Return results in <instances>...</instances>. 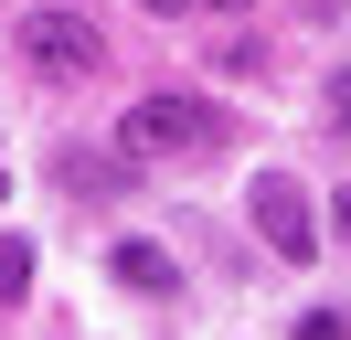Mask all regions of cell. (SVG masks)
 <instances>
[{
  "mask_svg": "<svg viewBox=\"0 0 351 340\" xmlns=\"http://www.w3.org/2000/svg\"><path fill=\"white\" fill-rule=\"evenodd\" d=\"M202 149H223V106H202V96H138L128 117H117V160H202Z\"/></svg>",
  "mask_w": 351,
  "mask_h": 340,
  "instance_id": "obj_1",
  "label": "cell"
},
{
  "mask_svg": "<svg viewBox=\"0 0 351 340\" xmlns=\"http://www.w3.org/2000/svg\"><path fill=\"white\" fill-rule=\"evenodd\" d=\"M22 64L43 85H86V75H107V32L64 0H43V11H22Z\"/></svg>",
  "mask_w": 351,
  "mask_h": 340,
  "instance_id": "obj_2",
  "label": "cell"
},
{
  "mask_svg": "<svg viewBox=\"0 0 351 340\" xmlns=\"http://www.w3.org/2000/svg\"><path fill=\"white\" fill-rule=\"evenodd\" d=\"M245 223H256V245L277 255V266H308V255H319V223H308V191L287 181V170H256V181H245Z\"/></svg>",
  "mask_w": 351,
  "mask_h": 340,
  "instance_id": "obj_3",
  "label": "cell"
},
{
  "mask_svg": "<svg viewBox=\"0 0 351 340\" xmlns=\"http://www.w3.org/2000/svg\"><path fill=\"white\" fill-rule=\"evenodd\" d=\"M64 191H75V212H107L128 191V160L117 149H64Z\"/></svg>",
  "mask_w": 351,
  "mask_h": 340,
  "instance_id": "obj_4",
  "label": "cell"
},
{
  "mask_svg": "<svg viewBox=\"0 0 351 340\" xmlns=\"http://www.w3.org/2000/svg\"><path fill=\"white\" fill-rule=\"evenodd\" d=\"M117 266V287L128 298H181V266H171V245H149V234H128V245L107 255Z\"/></svg>",
  "mask_w": 351,
  "mask_h": 340,
  "instance_id": "obj_5",
  "label": "cell"
},
{
  "mask_svg": "<svg viewBox=\"0 0 351 340\" xmlns=\"http://www.w3.org/2000/svg\"><path fill=\"white\" fill-rule=\"evenodd\" d=\"M32 298V234H0V308Z\"/></svg>",
  "mask_w": 351,
  "mask_h": 340,
  "instance_id": "obj_6",
  "label": "cell"
},
{
  "mask_svg": "<svg viewBox=\"0 0 351 340\" xmlns=\"http://www.w3.org/2000/svg\"><path fill=\"white\" fill-rule=\"evenodd\" d=\"M319 96H330V106H319V117H330V127H341V138H351V75H330V85H319Z\"/></svg>",
  "mask_w": 351,
  "mask_h": 340,
  "instance_id": "obj_7",
  "label": "cell"
},
{
  "mask_svg": "<svg viewBox=\"0 0 351 340\" xmlns=\"http://www.w3.org/2000/svg\"><path fill=\"white\" fill-rule=\"evenodd\" d=\"M298 340H351V319H341V308H308V319H298Z\"/></svg>",
  "mask_w": 351,
  "mask_h": 340,
  "instance_id": "obj_8",
  "label": "cell"
},
{
  "mask_svg": "<svg viewBox=\"0 0 351 340\" xmlns=\"http://www.w3.org/2000/svg\"><path fill=\"white\" fill-rule=\"evenodd\" d=\"M330 234H341V245H351V191H341V202H330Z\"/></svg>",
  "mask_w": 351,
  "mask_h": 340,
  "instance_id": "obj_9",
  "label": "cell"
},
{
  "mask_svg": "<svg viewBox=\"0 0 351 340\" xmlns=\"http://www.w3.org/2000/svg\"><path fill=\"white\" fill-rule=\"evenodd\" d=\"M138 11H160V21H171V11H202V0H138Z\"/></svg>",
  "mask_w": 351,
  "mask_h": 340,
  "instance_id": "obj_10",
  "label": "cell"
},
{
  "mask_svg": "<svg viewBox=\"0 0 351 340\" xmlns=\"http://www.w3.org/2000/svg\"><path fill=\"white\" fill-rule=\"evenodd\" d=\"M202 11H256V0H202Z\"/></svg>",
  "mask_w": 351,
  "mask_h": 340,
  "instance_id": "obj_11",
  "label": "cell"
},
{
  "mask_svg": "<svg viewBox=\"0 0 351 340\" xmlns=\"http://www.w3.org/2000/svg\"><path fill=\"white\" fill-rule=\"evenodd\" d=\"M0 191H11V160H0Z\"/></svg>",
  "mask_w": 351,
  "mask_h": 340,
  "instance_id": "obj_12",
  "label": "cell"
}]
</instances>
